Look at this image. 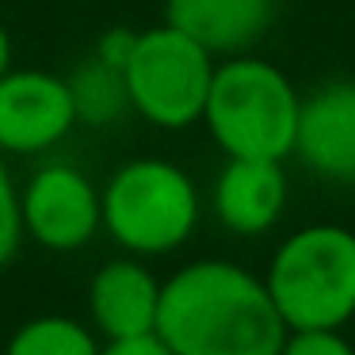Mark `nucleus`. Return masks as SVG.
<instances>
[{"instance_id": "obj_1", "label": "nucleus", "mask_w": 355, "mask_h": 355, "mask_svg": "<svg viewBox=\"0 0 355 355\" xmlns=\"http://www.w3.org/2000/svg\"><path fill=\"white\" fill-rule=\"evenodd\" d=\"M157 336L172 355H279L291 329L260 275L230 260H199L161 286Z\"/></svg>"}, {"instance_id": "obj_2", "label": "nucleus", "mask_w": 355, "mask_h": 355, "mask_svg": "<svg viewBox=\"0 0 355 355\" xmlns=\"http://www.w3.org/2000/svg\"><path fill=\"white\" fill-rule=\"evenodd\" d=\"M298 115L302 96L291 77L256 54H237L214 69L202 123L225 157L286 161L294 157Z\"/></svg>"}, {"instance_id": "obj_3", "label": "nucleus", "mask_w": 355, "mask_h": 355, "mask_svg": "<svg viewBox=\"0 0 355 355\" xmlns=\"http://www.w3.org/2000/svg\"><path fill=\"white\" fill-rule=\"evenodd\" d=\"M263 283L291 332L344 329L355 317V233L329 222L291 233Z\"/></svg>"}, {"instance_id": "obj_4", "label": "nucleus", "mask_w": 355, "mask_h": 355, "mask_svg": "<svg viewBox=\"0 0 355 355\" xmlns=\"http://www.w3.org/2000/svg\"><path fill=\"white\" fill-rule=\"evenodd\" d=\"M103 230L130 256L176 252L199 225V187L180 164L138 157L103 187Z\"/></svg>"}, {"instance_id": "obj_5", "label": "nucleus", "mask_w": 355, "mask_h": 355, "mask_svg": "<svg viewBox=\"0 0 355 355\" xmlns=\"http://www.w3.org/2000/svg\"><path fill=\"white\" fill-rule=\"evenodd\" d=\"M214 54L184 35L180 27L161 24L134 35V46L123 62V80L130 107L161 130H187L202 123L207 96L214 85Z\"/></svg>"}, {"instance_id": "obj_6", "label": "nucleus", "mask_w": 355, "mask_h": 355, "mask_svg": "<svg viewBox=\"0 0 355 355\" xmlns=\"http://www.w3.org/2000/svg\"><path fill=\"white\" fill-rule=\"evenodd\" d=\"M24 233L50 252H77L103 230V195L73 164H42L19 191Z\"/></svg>"}, {"instance_id": "obj_7", "label": "nucleus", "mask_w": 355, "mask_h": 355, "mask_svg": "<svg viewBox=\"0 0 355 355\" xmlns=\"http://www.w3.org/2000/svg\"><path fill=\"white\" fill-rule=\"evenodd\" d=\"M77 126V100L65 77L8 69L0 77V153H46Z\"/></svg>"}, {"instance_id": "obj_8", "label": "nucleus", "mask_w": 355, "mask_h": 355, "mask_svg": "<svg viewBox=\"0 0 355 355\" xmlns=\"http://www.w3.org/2000/svg\"><path fill=\"white\" fill-rule=\"evenodd\" d=\"M294 157L321 180L355 184V80H332L302 100Z\"/></svg>"}, {"instance_id": "obj_9", "label": "nucleus", "mask_w": 355, "mask_h": 355, "mask_svg": "<svg viewBox=\"0 0 355 355\" xmlns=\"http://www.w3.org/2000/svg\"><path fill=\"white\" fill-rule=\"evenodd\" d=\"M161 279L138 260L103 263L88 283V317L103 340H130V336H149L157 332L161 317Z\"/></svg>"}, {"instance_id": "obj_10", "label": "nucleus", "mask_w": 355, "mask_h": 355, "mask_svg": "<svg viewBox=\"0 0 355 355\" xmlns=\"http://www.w3.org/2000/svg\"><path fill=\"white\" fill-rule=\"evenodd\" d=\"M291 199V180L283 161H248L230 157L214 180V214L230 233L256 237L283 218Z\"/></svg>"}, {"instance_id": "obj_11", "label": "nucleus", "mask_w": 355, "mask_h": 355, "mask_svg": "<svg viewBox=\"0 0 355 355\" xmlns=\"http://www.w3.org/2000/svg\"><path fill=\"white\" fill-rule=\"evenodd\" d=\"M279 0H164V24L191 35L214 58L248 54L275 24Z\"/></svg>"}, {"instance_id": "obj_12", "label": "nucleus", "mask_w": 355, "mask_h": 355, "mask_svg": "<svg viewBox=\"0 0 355 355\" xmlns=\"http://www.w3.org/2000/svg\"><path fill=\"white\" fill-rule=\"evenodd\" d=\"M100 340L88 324L62 313H42L12 332L4 355H100Z\"/></svg>"}, {"instance_id": "obj_13", "label": "nucleus", "mask_w": 355, "mask_h": 355, "mask_svg": "<svg viewBox=\"0 0 355 355\" xmlns=\"http://www.w3.org/2000/svg\"><path fill=\"white\" fill-rule=\"evenodd\" d=\"M69 88L77 100V119H88V123H111L123 115V107H130L123 69L107 65L103 58L88 62L77 77H69Z\"/></svg>"}, {"instance_id": "obj_14", "label": "nucleus", "mask_w": 355, "mask_h": 355, "mask_svg": "<svg viewBox=\"0 0 355 355\" xmlns=\"http://www.w3.org/2000/svg\"><path fill=\"white\" fill-rule=\"evenodd\" d=\"M24 241V214H19V187L12 184V172L0 153V271L8 268Z\"/></svg>"}, {"instance_id": "obj_15", "label": "nucleus", "mask_w": 355, "mask_h": 355, "mask_svg": "<svg viewBox=\"0 0 355 355\" xmlns=\"http://www.w3.org/2000/svg\"><path fill=\"white\" fill-rule=\"evenodd\" d=\"M279 355H355V347L344 340L340 329H317V332H291Z\"/></svg>"}, {"instance_id": "obj_16", "label": "nucleus", "mask_w": 355, "mask_h": 355, "mask_svg": "<svg viewBox=\"0 0 355 355\" xmlns=\"http://www.w3.org/2000/svg\"><path fill=\"white\" fill-rule=\"evenodd\" d=\"M100 355H172V347L157 332H149V336H130V340H107L100 347Z\"/></svg>"}, {"instance_id": "obj_17", "label": "nucleus", "mask_w": 355, "mask_h": 355, "mask_svg": "<svg viewBox=\"0 0 355 355\" xmlns=\"http://www.w3.org/2000/svg\"><path fill=\"white\" fill-rule=\"evenodd\" d=\"M12 69V39L8 31H4V24H0V77Z\"/></svg>"}]
</instances>
